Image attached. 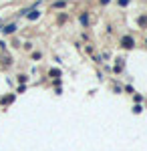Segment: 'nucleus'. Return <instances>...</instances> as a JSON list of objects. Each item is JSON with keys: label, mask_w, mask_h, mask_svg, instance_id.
<instances>
[{"label": "nucleus", "mask_w": 147, "mask_h": 151, "mask_svg": "<svg viewBox=\"0 0 147 151\" xmlns=\"http://www.w3.org/2000/svg\"><path fill=\"white\" fill-rule=\"evenodd\" d=\"M127 2H129V0H119V4H123V6L127 4Z\"/></svg>", "instance_id": "423d86ee"}, {"label": "nucleus", "mask_w": 147, "mask_h": 151, "mask_svg": "<svg viewBox=\"0 0 147 151\" xmlns=\"http://www.w3.org/2000/svg\"><path fill=\"white\" fill-rule=\"evenodd\" d=\"M81 22H83V24H87V22H89V18H87V14H83V16H81Z\"/></svg>", "instance_id": "39448f33"}, {"label": "nucleus", "mask_w": 147, "mask_h": 151, "mask_svg": "<svg viewBox=\"0 0 147 151\" xmlns=\"http://www.w3.org/2000/svg\"><path fill=\"white\" fill-rule=\"evenodd\" d=\"M65 6V0H58V2H55V8H63Z\"/></svg>", "instance_id": "7ed1b4c3"}, {"label": "nucleus", "mask_w": 147, "mask_h": 151, "mask_svg": "<svg viewBox=\"0 0 147 151\" xmlns=\"http://www.w3.org/2000/svg\"><path fill=\"white\" fill-rule=\"evenodd\" d=\"M28 18H30V20H34V18H38V12H30V14H28Z\"/></svg>", "instance_id": "20e7f679"}, {"label": "nucleus", "mask_w": 147, "mask_h": 151, "mask_svg": "<svg viewBox=\"0 0 147 151\" xmlns=\"http://www.w3.org/2000/svg\"><path fill=\"white\" fill-rule=\"evenodd\" d=\"M14 30H16V26H14V24H8V26L4 28V32H6V35H10V32H14Z\"/></svg>", "instance_id": "f03ea898"}, {"label": "nucleus", "mask_w": 147, "mask_h": 151, "mask_svg": "<svg viewBox=\"0 0 147 151\" xmlns=\"http://www.w3.org/2000/svg\"><path fill=\"white\" fill-rule=\"evenodd\" d=\"M121 45H123L125 48H131L135 42H133V38H131V36H123V38H121Z\"/></svg>", "instance_id": "f257e3e1"}]
</instances>
